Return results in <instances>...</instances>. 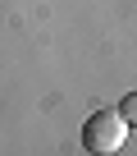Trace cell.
I'll return each mask as SVG.
<instances>
[{
	"instance_id": "cell-1",
	"label": "cell",
	"mask_w": 137,
	"mask_h": 156,
	"mask_svg": "<svg viewBox=\"0 0 137 156\" xmlns=\"http://www.w3.org/2000/svg\"><path fill=\"white\" fill-rule=\"evenodd\" d=\"M128 119L119 115V110H96V115H87V124H82V147L87 151H96V156H110V151H119L123 142H128Z\"/></svg>"
}]
</instances>
